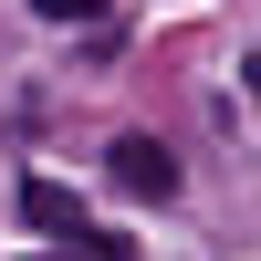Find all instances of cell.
<instances>
[{
  "mask_svg": "<svg viewBox=\"0 0 261 261\" xmlns=\"http://www.w3.org/2000/svg\"><path fill=\"white\" fill-rule=\"evenodd\" d=\"M115 188L125 199H167V188H178V157H167L157 136H115Z\"/></svg>",
  "mask_w": 261,
  "mask_h": 261,
  "instance_id": "1",
  "label": "cell"
},
{
  "mask_svg": "<svg viewBox=\"0 0 261 261\" xmlns=\"http://www.w3.org/2000/svg\"><path fill=\"white\" fill-rule=\"evenodd\" d=\"M73 261H136V251H125L115 230H84V241H73Z\"/></svg>",
  "mask_w": 261,
  "mask_h": 261,
  "instance_id": "3",
  "label": "cell"
},
{
  "mask_svg": "<svg viewBox=\"0 0 261 261\" xmlns=\"http://www.w3.org/2000/svg\"><path fill=\"white\" fill-rule=\"evenodd\" d=\"M241 84H251V94H261V53H251V63H241Z\"/></svg>",
  "mask_w": 261,
  "mask_h": 261,
  "instance_id": "5",
  "label": "cell"
},
{
  "mask_svg": "<svg viewBox=\"0 0 261 261\" xmlns=\"http://www.w3.org/2000/svg\"><path fill=\"white\" fill-rule=\"evenodd\" d=\"M42 21H94V0H32Z\"/></svg>",
  "mask_w": 261,
  "mask_h": 261,
  "instance_id": "4",
  "label": "cell"
},
{
  "mask_svg": "<svg viewBox=\"0 0 261 261\" xmlns=\"http://www.w3.org/2000/svg\"><path fill=\"white\" fill-rule=\"evenodd\" d=\"M21 220H32V230H73V241H84V209H73V188H53V178H32V188H21Z\"/></svg>",
  "mask_w": 261,
  "mask_h": 261,
  "instance_id": "2",
  "label": "cell"
}]
</instances>
